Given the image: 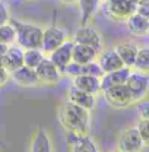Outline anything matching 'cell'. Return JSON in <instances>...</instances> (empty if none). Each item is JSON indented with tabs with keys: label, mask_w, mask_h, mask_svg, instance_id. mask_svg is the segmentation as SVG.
I'll list each match as a JSON object with an SVG mask.
<instances>
[{
	"label": "cell",
	"mask_w": 149,
	"mask_h": 152,
	"mask_svg": "<svg viewBox=\"0 0 149 152\" xmlns=\"http://www.w3.org/2000/svg\"><path fill=\"white\" fill-rule=\"evenodd\" d=\"M126 85L129 86L133 101L136 104V102L145 99L149 95V73L131 69L130 76H129Z\"/></svg>",
	"instance_id": "5"
},
{
	"label": "cell",
	"mask_w": 149,
	"mask_h": 152,
	"mask_svg": "<svg viewBox=\"0 0 149 152\" xmlns=\"http://www.w3.org/2000/svg\"><path fill=\"white\" fill-rule=\"evenodd\" d=\"M143 148H145V143L142 140V136L137 130V127L124 129L118 134L117 149L120 152H139Z\"/></svg>",
	"instance_id": "9"
},
{
	"label": "cell",
	"mask_w": 149,
	"mask_h": 152,
	"mask_svg": "<svg viewBox=\"0 0 149 152\" xmlns=\"http://www.w3.org/2000/svg\"><path fill=\"white\" fill-rule=\"evenodd\" d=\"M131 67H127V66H123L117 70H112V72H108V73H104L101 76V92L105 91L107 88L110 86H114V85H123L127 82L129 76H130Z\"/></svg>",
	"instance_id": "17"
},
{
	"label": "cell",
	"mask_w": 149,
	"mask_h": 152,
	"mask_svg": "<svg viewBox=\"0 0 149 152\" xmlns=\"http://www.w3.org/2000/svg\"><path fill=\"white\" fill-rule=\"evenodd\" d=\"M98 50H95L93 47L89 45H85V44H79V42H74L73 44V53H72V60L79 63V64H85V63H89L96 60L98 57Z\"/></svg>",
	"instance_id": "20"
},
{
	"label": "cell",
	"mask_w": 149,
	"mask_h": 152,
	"mask_svg": "<svg viewBox=\"0 0 149 152\" xmlns=\"http://www.w3.org/2000/svg\"><path fill=\"white\" fill-rule=\"evenodd\" d=\"M28 151L31 152H51L53 151V140L50 137V133L45 129H35L28 145Z\"/></svg>",
	"instance_id": "12"
},
{
	"label": "cell",
	"mask_w": 149,
	"mask_h": 152,
	"mask_svg": "<svg viewBox=\"0 0 149 152\" xmlns=\"http://www.w3.org/2000/svg\"><path fill=\"white\" fill-rule=\"evenodd\" d=\"M9 48V44H4V42H0V57L6 53V50Z\"/></svg>",
	"instance_id": "31"
},
{
	"label": "cell",
	"mask_w": 149,
	"mask_h": 152,
	"mask_svg": "<svg viewBox=\"0 0 149 152\" xmlns=\"http://www.w3.org/2000/svg\"><path fill=\"white\" fill-rule=\"evenodd\" d=\"M66 39H67V32H66L64 28L56 26V25L44 28L42 41H41V50L45 53V56H48L53 50H56L58 45H61Z\"/></svg>",
	"instance_id": "10"
},
{
	"label": "cell",
	"mask_w": 149,
	"mask_h": 152,
	"mask_svg": "<svg viewBox=\"0 0 149 152\" xmlns=\"http://www.w3.org/2000/svg\"><path fill=\"white\" fill-rule=\"evenodd\" d=\"M10 80L15 82L19 86H23V88H31V86L39 85L38 83L37 73H35V69L28 67L25 64L19 66L18 69H15L13 72H10Z\"/></svg>",
	"instance_id": "15"
},
{
	"label": "cell",
	"mask_w": 149,
	"mask_h": 152,
	"mask_svg": "<svg viewBox=\"0 0 149 152\" xmlns=\"http://www.w3.org/2000/svg\"><path fill=\"white\" fill-rule=\"evenodd\" d=\"M72 39H73V42H79V44H85V45L93 47L98 51H101L104 48L102 35L99 34V31L96 28L91 26L89 23L79 25V28L73 32Z\"/></svg>",
	"instance_id": "7"
},
{
	"label": "cell",
	"mask_w": 149,
	"mask_h": 152,
	"mask_svg": "<svg viewBox=\"0 0 149 152\" xmlns=\"http://www.w3.org/2000/svg\"><path fill=\"white\" fill-rule=\"evenodd\" d=\"M114 48H115L117 54L120 56L121 61H123V64L133 69V64H134V60H136V56H137V50H139V47H137L136 44H133V42L126 41V42H120V44H117Z\"/></svg>",
	"instance_id": "21"
},
{
	"label": "cell",
	"mask_w": 149,
	"mask_h": 152,
	"mask_svg": "<svg viewBox=\"0 0 149 152\" xmlns=\"http://www.w3.org/2000/svg\"><path fill=\"white\" fill-rule=\"evenodd\" d=\"M136 127H137V130L142 136V140H143L145 146H149V120H139Z\"/></svg>",
	"instance_id": "27"
},
{
	"label": "cell",
	"mask_w": 149,
	"mask_h": 152,
	"mask_svg": "<svg viewBox=\"0 0 149 152\" xmlns=\"http://www.w3.org/2000/svg\"><path fill=\"white\" fill-rule=\"evenodd\" d=\"M96 61L101 66V69H102L104 73L117 70V69H120V67L124 66L123 61H121V58H120V56L117 54L115 48H102L98 53Z\"/></svg>",
	"instance_id": "14"
},
{
	"label": "cell",
	"mask_w": 149,
	"mask_h": 152,
	"mask_svg": "<svg viewBox=\"0 0 149 152\" xmlns=\"http://www.w3.org/2000/svg\"><path fill=\"white\" fill-rule=\"evenodd\" d=\"M10 19L12 18H10V13H9V9H7L6 3L0 0V25L9 23Z\"/></svg>",
	"instance_id": "28"
},
{
	"label": "cell",
	"mask_w": 149,
	"mask_h": 152,
	"mask_svg": "<svg viewBox=\"0 0 149 152\" xmlns=\"http://www.w3.org/2000/svg\"><path fill=\"white\" fill-rule=\"evenodd\" d=\"M57 117L61 127L70 132L89 133V123H91V111L74 104L69 99H64L58 108H57Z\"/></svg>",
	"instance_id": "1"
},
{
	"label": "cell",
	"mask_w": 149,
	"mask_h": 152,
	"mask_svg": "<svg viewBox=\"0 0 149 152\" xmlns=\"http://www.w3.org/2000/svg\"><path fill=\"white\" fill-rule=\"evenodd\" d=\"M136 104H137L136 110H137L139 120H149V99L145 98V99H142V101H139Z\"/></svg>",
	"instance_id": "26"
},
{
	"label": "cell",
	"mask_w": 149,
	"mask_h": 152,
	"mask_svg": "<svg viewBox=\"0 0 149 152\" xmlns=\"http://www.w3.org/2000/svg\"><path fill=\"white\" fill-rule=\"evenodd\" d=\"M126 25L129 32L134 37H145L149 34V19L140 15L139 12H134L126 19Z\"/></svg>",
	"instance_id": "19"
},
{
	"label": "cell",
	"mask_w": 149,
	"mask_h": 152,
	"mask_svg": "<svg viewBox=\"0 0 149 152\" xmlns=\"http://www.w3.org/2000/svg\"><path fill=\"white\" fill-rule=\"evenodd\" d=\"M3 146H4V143H3V142H0V149H1Z\"/></svg>",
	"instance_id": "34"
},
{
	"label": "cell",
	"mask_w": 149,
	"mask_h": 152,
	"mask_svg": "<svg viewBox=\"0 0 149 152\" xmlns=\"http://www.w3.org/2000/svg\"><path fill=\"white\" fill-rule=\"evenodd\" d=\"M12 25L15 26L16 31V44L22 47L23 50L26 48H41V41H42V32L44 28L32 22H20L10 19Z\"/></svg>",
	"instance_id": "2"
},
{
	"label": "cell",
	"mask_w": 149,
	"mask_h": 152,
	"mask_svg": "<svg viewBox=\"0 0 149 152\" xmlns=\"http://www.w3.org/2000/svg\"><path fill=\"white\" fill-rule=\"evenodd\" d=\"M0 64L10 73L15 69H18L19 66L23 64V48L19 47L18 44H10L9 48L6 50V53L0 57Z\"/></svg>",
	"instance_id": "13"
},
{
	"label": "cell",
	"mask_w": 149,
	"mask_h": 152,
	"mask_svg": "<svg viewBox=\"0 0 149 152\" xmlns=\"http://www.w3.org/2000/svg\"><path fill=\"white\" fill-rule=\"evenodd\" d=\"M0 42L4 44H16V31L12 22L0 25Z\"/></svg>",
	"instance_id": "25"
},
{
	"label": "cell",
	"mask_w": 149,
	"mask_h": 152,
	"mask_svg": "<svg viewBox=\"0 0 149 152\" xmlns=\"http://www.w3.org/2000/svg\"><path fill=\"white\" fill-rule=\"evenodd\" d=\"M101 94L104 95L105 101L111 105L112 108H126L131 104H134L130 89L126 83L110 86L105 91H102Z\"/></svg>",
	"instance_id": "4"
},
{
	"label": "cell",
	"mask_w": 149,
	"mask_h": 152,
	"mask_svg": "<svg viewBox=\"0 0 149 152\" xmlns=\"http://www.w3.org/2000/svg\"><path fill=\"white\" fill-rule=\"evenodd\" d=\"M66 145L72 152H98L99 148L96 142L89 136V133L70 132L66 130Z\"/></svg>",
	"instance_id": "6"
},
{
	"label": "cell",
	"mask_w": 149,
	"mask_h": 152,
	"mask_svg": "<svg viewBox=\"0 0 149 152\" xmlns=\"http://www.w3.org/2000/svg\"><path fill=\"white\" fill-rule=\"evenodd\" d=\"M133 69L149 73V47H139Z\"/></svg>",
	"instance_id": "24"
},
{
	"label": "cell",
	"mask_w": 149,
	"mask_h": 152,
	"mask_svg": "<svg viewBox=\"0 0 149 152\" xmlns=\"http://www.w3.org/2000/svg\"><path fill=\"white\" fill-rule=\"evenodd\" d=\"M35 73H37L38 77V83L39 85H45V86L57 85L61 80V77H63V72L48 57H45L35 67Z\"/></svg>",
	"instance_id": "8"
},
{
	"label": "cell",
	"mask_w": 149,
	"mask_h": 152,
	"mask_svg": "<svg viewBox=\"0 0 149 152\" xmlns=\"http://www.w3.org/2000/svg\"><path fill=\"white\" fill-rule=\"evenodd\" d=\"M72 83L74 86L80 88L82 91H86L89 94L96 95L101 94V77L93 75H77L72 77Z\"/></svg>",
	"instance_id": "18"
},
{
	"label": "cell",
	"mask_w": 149,
	"mask_h": 152,
	"mask_svg": "<svg viewBox=\"0 0 149 152\" xmlns=\"http://www.w3.org/2000/svg\"><path fill=\"white\" fill-rule=\"evenodd\" d=\"M137 4H139L137 0H107L104 3V7L110 19L126 22V19L136 12Z\"/></svg>",
	"instance_id": "3"
},
{
	"label": "cell",
	"mask_w": 149,
	"mask_h": 152,
	"mask_svg": "<svg viewBox=\"0 0 149 152\" xmlns=\"http://www.w3.org/2000/svg\"><path fill=\"white\" fill-rule=\"evenodd\" d=\"M73 44H74L73 39H66L61 45H58L56 50H53V51L47 56L60 70H63V69L72 61Z\"/></svg>",
	"instance_id": "11"
},
{
	"label": "cell",
	"mask_w": 149,
	"mask_h": 152,
	"mask_svg": "<svg viewBox=\"0 0 149 152\" xmlns=\"http://www.w3.org/2000/svg\"><path fill=\"white\" fill-rule=\"evenodd\" d=\"M99 1H101V3H102V4H104V3H105V1H107V0H99Z\"/></svg>",
	"instance_id": "35"
},
{
	"label": "cell",
	"mask_w": 149,
	"mask_h": 152,
	"mask_svg": "<svg viewBox=\"0 0 149 152\" xmlns=\"http://www.w3.org/2000/svg\"><path fill=\"white\" fill-rule=\"evenodd\" d=\"M45 57V53L41 48H26L23 50V64L35 69Z\"/></svg>",
	"instance_id": "23"
},
{
	"label": "cell",
	"mask_w": 149,
	"mask_h": 152,
	"mask_svg": "<svg viewBox=\"0 0 149 152\" xmlns=\"http://www.w3.org/2000/svg\"><path fill=\"white\" fill-rule=\"evenodd\" d=\"M136 12H139L140 15H143L145 18L149 19V1H145V3H139L137 4V9Z\"/></svg>",
	"instance_id": "29"
},
{
	"label": "cell",
	"mask_w": 149,
	"mask_h": 152,
	"mask_svg": "<svg viewBox=\"0 0 149 152\" xmlns=\"http://www.w3.org/2000/svg\"><path fill=\"white\" fill-rule=\"evenodd\" d=\"M139 3H145V1H149V0H137Z\"/></svg>",
	"instance_id": "33"
},
{
	"label": "cell",
	"mask_w": 149,
	"mask_h": 152,
	"mask_svg": "<svg viewBox=\"0 0 149 152\" xmlns=\"http://www.w3.org/2000/svg\"><path fill=\"white\" fill-rule=\"evenodd\" d=\"M9 79H10V73L0 64V86H4Z\"/></svg>",
	"instance_id": "30"
},
{
	"label": "cell",
	"mask_w": 149,
	"mask_h": 152,
	"mask_svg": "<svg viewBox=\"0 0 149 152\" xmlns=\"http://www.w3.org/2000/svg\"><path fill=\"white\" fill-rule=\"evenodd\" d=\"M80 10V25L89 23V20L96 13L98 7L102 4L99 0H77Z\"/></svg>",
	"instance_id": "22"
},
{
	"label": "cell",
	"mask_w": 149,
	"mask_h": 152,
	"mask_svg": "<svg viewBox=\"0 0 149 152\" xmlns=\"http://www.w3.org/2000/svg\"><path fill=\"white\" fill-rule=\"evenodd\" d=\"M66 99L72 101L74 104H77V105L89 110V111H92L93 108H95V104H96L95 102V95L89 94L86 91H82L80 88L74 86L73 83H72V86L66 92Z\"/></svg>",
	"instance_id": "16"
},
{
	"label": "cell",
	"mask_w": 149,
	"mask_h": 152,
	"mask_svg": "<svg viewBox=\"0 0 149 152\" xmlns=\"http://www.w3.org/2000/svg\"><path fill=\"white\" fill-rule=\"evenodd\" d=\"M63 4H77V0H58Z\"/></svg>",
	"instance_id": "32"
}]
</instances>
